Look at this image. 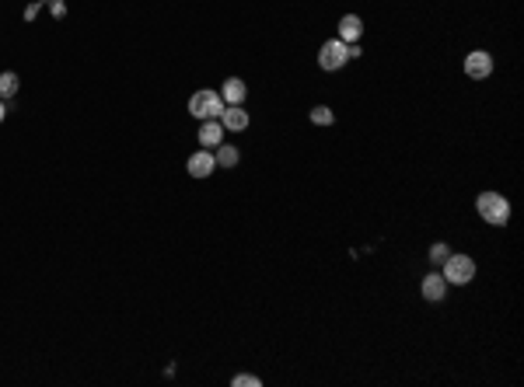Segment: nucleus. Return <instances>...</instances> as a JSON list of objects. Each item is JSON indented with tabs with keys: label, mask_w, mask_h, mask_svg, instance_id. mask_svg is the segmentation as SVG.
<instances>
[{
	"label": "nucleus",
	"mask_w": 524,
	"mask_h": 387,
	"mask_svg": "<svg viewBox=\"0 0 524 387\" xmlns=\"http://www.w3.org/2000/svg\"><path fill=\"white\" fill-rule=\"evenodd\" d=\"M475 210H479V216H482L486 223H493V227H503V223L510 220V203H507L500 192H482V196L475 199Z\"/></svg>",
	"instance_id": "f257e3e1"
},
{
	"label": "nucleus",
	"mask_w": 524,
	"mask_h": 387,
	"mask_svg": "<svg viewBox=\"0 0 524 387\" xmlns=\"http://www.w3.org/2000/svg\"><path fill=\"white\" fill-rule=\"evenodd\" d=\"M220 112H224V98H220V91H196V95L189 98V116H192V119H199V123H206V119H220Z\"/></svg>",
	"instance_id": "f03ea898"
},
{
	"label": "nucleus",
	"mask_w": 524,
	"mask_h": 387,
	"mask_svg": "<svg viewBox=\"0 0 524 387\" xmlns=\"http://www.w3.org/2000/svg\"><path fill=\"white\" fill-rule=\"evenodd\" d=\"M444 283H451V286H468L472 279H475V262L468 258V255H447L444 262Z\"/></svg>",
	"instance_id": "7ed1b4c3"
},
{
	"label": "nucleus",
	"mask_w": 524,
	"mask_h": 387,
	"mask_svg": "<svg viewBox=\"0 0 524 387\" xmlns=\"http://www.w3.org/2000/svg\"><path fill=\"white\" fill-rule=\"evenodd\" d=\"M346 63H350V56H346V42L329 39V42L318 49V67H322V70H339V67H346Z\"/></svg>",
	"instance_id": "20e7f679"
},
{
	"label": "nucleus",
	"mask_w": 524,
	"mask_h": 387,
	"mask_svg": "<svg viewBox=\"0 0 524 387\" xmlns=\"http://www.w3.org/2000/svg\"><path fill=\"white\" fill-rule=\"evenodd\" d=\"M465 74H468L472 81L489 77V74H493V56H489V53H482V49L468 53V56H465Z\"/></svg>",
	"instance_id": "39448f33"
},
{
	"label": "nucleus",
	"mask_w": 524,
	"mask_h": 387,
	"mask_svg": "<svg viewBox=\"0 0 524 387\" xmlns=\"http://www.w3.org/2000/svg\"><path fill=\"white\" fill-rule=\"evenodd\" d=\"M213 168H217V161H213V154L203 147V150H196L189 161H185V171L192 175V178H206V175H213Z\"/></svg>",
	"instance_id": "423d86ee"
},
{
	"label": "nucleus",
	"mask_w": 524,
	"mask_h": 387,
	"mask_svg": "<svg viewBox=\"0 0 524 387\" xmlns=\"http://www.w3.org/2000/svg\"><path fill=\"white\" fill-rule=\"evenodd\" d=\"M220 126L231 129V133H241V129H248V112H245L241 105H227V109L220 112Z\"/></svg>",
	"instance_id": "0eeeda50"
},
{
	"label": "nucleus",
	"mask_w": 524,
	"mask_h": 387,
	"mask_svg": "<svg viewBox=\"0 0 524 387\" xmlns=\"http://www.w3.org/2000/svg\"><path fill=\"white\" fill-rule=\"evenodd\" d=\"M360 35H364V22H360L357 15H346V18L339 22V35H336V39L350 46V42H360Z\"/></svg>",
	"instance_id": "6e6552de"
},
{
	"label": "nucleus",
	"mask_w": 524,
	"mask_h": 387,
	"mask_svg": "<svg viewBox=\"0 0 524 387\" xmlns=\"http://www.w3.org/2000/svg\"><path fill=\"white\" fill-rule=\"evenodd\" d=\"M245 95H248V88H245V81H241V77H227V81H224V88H220L224 105H241V102H245Z\"/></svg>",
	"instance_id": "1a4fd4ad"
},
{
	"label": "nucleus",
	"mask_w": 524,
	"mask_h": 387,
	"mask_svg": "<svg viewBox=\"0 0 524 387\" xmlns=\"http://www.w3.org/2000/svg\"><path fill=\"white\" fill-rule=\"evenodd\" d=\"M419 290H423V297H426L430 303H437V300H444V293H447V283H444V276L430 272V276H423Z\"/></svg>",
	"instance_id": "9d476101"
},
{
	"label": "nucleus",
	"mask_w": 524,
	"mask_h": 387,
	"mask_svg": "<svg viewBox=\"0 0 524 387\" xmlns=\"http://www.w3.org/2000/svg\"><path fill=\"white\" fill-rule=\"evenodd\" d=\"M199 143H203L206 150L224 143V126H220V119H206V123H203V129H199Z\"/></svg>",
	"instance_id": "9b49d317"
},
{
	"label": "nucleus",
	"mask_w": 524,
	"mask_h": 387,
	"mask_svg": "<svg viewBox=\"0 0 524 387\" xmlns=\"http://www.w3.org/2000/svg\"><path fill=\"white\" fill-rule=\"evenodd\" d=\"M238 157H241V154H238L234 147H227V143H220V147H217V154H213L217 168H234V164H238Z\"/></svg>",
	"instance_id": "f8f14e48"
},
{
	"label": "nucleus",
	"mask_w": 524,
	"mask_h": 387,
	"mask_svg": "<svg viewBox=\"0 0 524 387\" xmlns=\"http://www.w3.org/2000/svg\"><path fill=\"white\" fill-rule=\"evenodd\" d=\"M15 95H18V74L4 70L0 74V98H15Z\"/></svg>",
	"instance_id": "ddd939ff"
},
{
	"label": "nucleus",
	"mask_w": 524,
	"mask_h": 387,
	"mask_svg": "<svg viewBox=\"0 0 524 387\" xmlns=\"http://www.w3.org/2000/svg\"><path fill=\"white\" fill-rule=\"evenodd\" d=\"M311 123H315V126H332V123H336V112H332L329 105H318V109H311Z\"/></svg>",
	"instance_id": "4468645a"
},
{
	"label": "nucleus",
	"mask_w": 524,
	"mask_h": 387,
	"mask_svg": "<svg viewBox=\"0 0 524 387\" xmlns=\"http://www.w3.org/2000/svg\"><path fill=\"white\" fill-rule=\"evenodd\" d=\"M447 251H451V248H447V244H444V241H437V244H433V248H430V262H433V265H440V262H444V258H447Z\"/></svg>",
	"instance_id": "2eb2a0df"
},
{
	"label": "nucleus",
	"mask_w": 524,
	"mask_h": 387,
	"mask_svg": "<svg viewBox=\"0 0 524 387\" xmlns=\"http://www.w3.org/2000/svg\"><path fill=\"white\" fill-rule=\"evenodd\" d=\"M231 384H234V387H259V384H262V380H259V377H255V373H238V377H234V380H231Z\"/></svg>",
	"instance_id": "dca6fc26"
},
{
	"label": "nucleus",
	"mask_w": 524,
	"mask_h": 387,
	"mask_svg": "<svg viewBox=\"0 0 524 387\" xmlns=\"http://www.w3.org/2000/svg\"><path fill=\"white\" fill-rule=\"evenodd\" d=\"M43 4L49 8L53 18H67V4H63V0H43Z\"/></svg>",
	"instance_id": "f3484780"
},
{
	"label": "nucleus",
	"mask_w": 524,
	"mask_h": 387,
	"mask_svg": "<svg viewBox=\"0 0 524 387\" xmlns=\"http://www.w3.org/2000/svg\"><path fill=\"white\" fill-rule=\"evenodd\" d=\"M39 8H43V4H32V8H25V22H32V18L39 15Z\"/></svg>",
	"instance_id": "a211bd4d"
},
{
	"label": "nucleus",
	"mask_w": 524,
	"mask_h": 387,
	"mask_svg": "<svg viewBox=\"0 0 524 387\" xmlns=\"http://www.w3.org/2000/svg\"><path fill=\"white\" fill-rule=\"evenodd\" d=\"M4 116H8V109H4V98H0V123H4Z\"/></svg>",
	"instance_id": "6ab92c4d"
}]
</instances>
